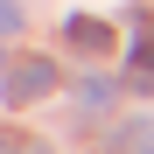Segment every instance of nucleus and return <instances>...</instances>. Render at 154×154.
<instances>
[{"mask_svg": "<svg viewBox=\"0 0 154 154\" xmlns=\"http://www.w3.org/2000/svg\"><path fill=\"white\" fill-rule=\"evenodd\" d=\"M49 91H56V63L28 56V63L7 70V98H14V105H35V98H49Z\"/></svg>", "mask_w": 154, "mask_h": 154, "instance_id": "nucleus-1", "label": "nucleus"}, {"mask_svg": "<svg viewBox=\"0 0 154 154\" xmlns=\"http://www.w3.org/2000/svg\"><path fill=\"white\" fill-rule=\"evenodd\" d=\"M70 42L84 49V56H98V49L112 42V28H105V21H77V14H70Z\"/></svg>", "mask_w": 154, "mask_h": 154, "instance_id": "nucleus-2", "label": "nucleus"}, {"mask_svg": "<svg viewBox=\"0 0 154 154\" xmlns=\"http://www.w3.org/2000/svg\"><path fill=\"white\" fill-rule=\"evenodd\" d=\"M77 105H84V112L112 105V84H105V77H84V84H77Z\"/></svg>", "mask_w": 154, "mask_h": 154, "instance_id": "nucleus-3", "label": "nucleus"}, {"mask_svg": "<svg viewBox=\"0 0 154 154\" xmlns=\"http://www.w3.org/2000/svg\"><path fill=\"white\" fill-rule=\"evenodd\" d=\"M119 147H126V154H154V119L126 126V133H119Z\"/></svg>", "mask_w": 154, "mask_h": 154, "instance_id": "nucleus-4", "label": "nucleus"}, {"mask_svg": "<svg viewBox=\"0 0 154 154\" xmlns=\"http://www.w3.org/2000/svg\"><path fill=\"white\" fill-rule=\"evenodd\" d=\"M21 28V7H14V0H0V35H14Z\"/></svg>", "mask_w": 154, "mask_h": 154, "instance_id": "nucleus-5", "label": "nucleus"}, {"mask_svg": "<svg viewBox=\"0 0 154 154\" xmlns=\"http://www.w3.org/2000/svg\"><path fill=\"white\" fill-rule=\"evenodd\" d=\"M0 154H21V140H14V133H7V126H0Z\"/></svg>", "mask_w": 154, "mask_h": 154, "instance_id": "nucleus-6", "label": "nucleus"}]
</instances>
